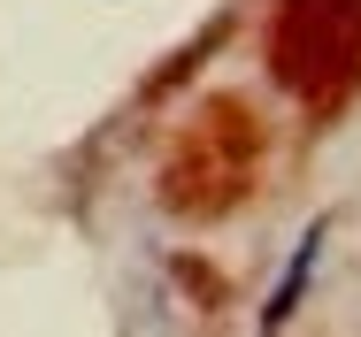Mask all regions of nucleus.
<instances>
[{
  "instance_id": "1",
  "label": "nucleus",
  "mask_w": 361,
  "mask_h": 337,
  "mask_svg": "<svg viewBox=\"0 0 361 337\" xmlns=\"http://www.w3.org/2000/svg\"><path fill=\"white\" fill-rule=\"evenodd\" d=\"M315 253H323V222L300 238V253H292L285 284H277V291H269V307H262V322H269V330H285V322H292V307H300V291H307V276H315Z\"/></svg>"
}]
</instances>
